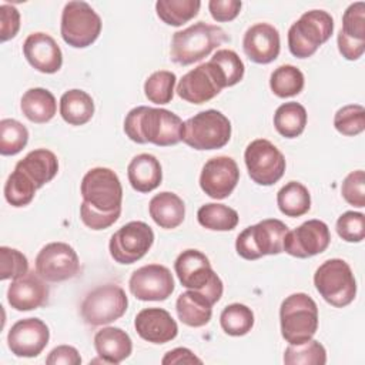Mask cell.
<instances>
[{"instance_id": "obj_44", "label": "cell", "mask_w": 365, "mask_h": 365, "mask_svg": "<svg viewBox=\"0 0 365 365\" xmlns=\"http://www.w3.org/2000/svg\"><path fill=\"white\" fill-rule=\"evenodd\" d=\"M341 31L356 41H365V3L356 1L346 7L342 16Z\"/></svg>"}, {"instance_id": "obj_51", "label": "cell", "mask_w": 365, "mask_h": 365, "mask_svg": "<svg viewBox=\"0 0 365 365\" xmlns=\"http://www.w3.org/2000/svg\"><path fill=\"white\" fill-rule=\"evenodd\" d=\"M336 43H338V50L342 54V57L346 60H351V61L362 57V54L365 51V41L352 40V38L346 37L341 30L338 33Z\"/></svg>"}, {"instance_id": "obj_3", "label": "cell", "mask_w": 365, "mask_h": 365, "mask_svg": "<svg viewBox=\"0 0 365 365\" xmlns=\"http://www.w3.org/2000/svg\"><path fill=\"white\" fill-rule=\"evenodd\" d=\"M279 322L281 335L288 344H304L318 329V307L308 294H291L281 304Z\"/></svg>"}, {"instance_id": "obj_39", "label": "cell", "mask_w": 365, "mask_h": 365, "mask_svg": "<svg viewBox=\"0 0 365 365\" xmlns=\"http://www.w3.org/2000/svg\"><path fill=\"white\" fill-rule=\"evenodd\" d=\"M36 190L34 182L24 173L14 168L4 184V198L13 207H26L33 201Z\"/></svg>"}, {"instance_id": "obj_7", "label": "cell", "mask_w": 365, "mask_h": 365, "mask_svg": "<svg viewBox=\"0 0 365 365\" xmlns=\"http://www.w3.org/2000/svg\"><path fill=\"white\" fill-rule=\"evenodd\" d=\"M231 138V123L218 110L200 111L184 121L182 141L194 150H218Z\"/></svg>"}, {"instance_id": "obj_15", "label": "cell", "mask_w": 365, "mask_h": 365, "mask_svg": "<svg viewBox=\"0 0 365 365\" xmlns=\"http://www.w3.org/2000/svg\"><path fill=\"white\" fill-rule=\"evenodd\" d=\"M128 287L140 301H165L173 294L175 284L167 267L148 264L131 274Z\"/></svg>"}, {"instance_id": "obj_14", "label": "cell", "mask_w": 365, "mask_h": 365, "mask_svg": "<svg viewBox=\"0 0 365 365\" xmlns=\"http://www.w3.org/2000/svg\"><path fill=\"white\" fill-rule=\"evenodd\" d=\"M78 271V255L74 248L66 242L46 244L36 257V272L47 282L71 279Z\"/></svg>"}, {"instance_id": "obj_4", "label": "cell", "mask_w": 365, "mask_h": 365, "mask_svg": "<svg viewBox=\"0 0 365 365\" xmlns=\"http://www.w3.org/2000/svg\"><path fill=\"white\" fill-rule=\"evenodd\" d=\"M174 269L182 287L204 294L212 304H217L222 297V281L201 251H182L174 262Z\"/></svg>"}, {"instance_id": "obj_49", "label": "cell", "mask_w": 365, "mask_h": 365, "mask_svg": "<svg viewBox=\"0 0 365 365\" xmlns=\"http://www.w3.org/2000/svg\"><path fill=\"white\" fill-rule=\"evenodd\" d=\"M242 3L238 0H210L208 10L215 21L224 23L234 20L241 10Z\"/></svg>"}, {"instance_id": "obj_43", "label": "cell", "mask_w": 365, "mask_h": 365, "mask_svg": "<svg viewBox=\"0 0 365 365\" xmlns=\"http://www.w3.org/2000/svg\"><path fill=\"white\" fill-rule=\"evenodd\" d=\"M29 272V261L23 252L10 247H0V279H17Z\"/></svg>"}, {"instance_id": "obj_37", "label": "cell", "mask_w": 365, "mask_h": 365, "mask_svg": "<svg viewBox=\"0 0 365 365\" xmlns=\"http://www.w3.org/2000/svg\"><path fill=\"white\" fill-rule=\"evenodd\" d=\"M220 324L225 334L231 336H242L254 327V312L244 304H230L222 309Z\"/></svg>"}, {"instance_id": "obj_48", "label": "cell", "mask_w": 365, "mask_h": 365, "mask_svg": "<svg viewBox=\"0 0 365 365\" xmlns=\"http://www.w3.org/2000/svg\"><path fill=\"white\" fill-rule=\"evenodd\" d=\"M20 13L14 6L0 4V41H7L19 33Z\"/></svg>"}, {"instance_id": "obj_46", "label": "cell", "mask_w": 365, "mask_h": 365, "mask_svg": "<svg viewBox=\"0 0 365 365\" xmlns=\"http://www.w3.org/2000/svg\"><path fill=\"white\" fill-rule=\"evenodd\" d=\"M341 194L344 200L358 208L365 207V173L356 170L349 173L341 185Z\"/></svg>"}, {"instance_id": "obj_31", "label": "cell", "mask_w": 365, "mask_h": 365, "mask_svg": "<svg viewBox=\"0 0 365 365\" xmlns=\"http://www.w3.org/2000/svg\"><path fill=\"white\" fill-rule=\"evenodd\" d=\"M214 71L221 88L235 86L244 77V63L240 56L230 48L217 50V53L207 61Z\"/></svg>"}, {"instance_id": "obj_50", "label": "cell", "mask_w": 365, "mask_h": 365, "mask_svg": "<svg viewBox=\"0 0 365 365\" xmlns=\"http://www.w3.org/2000/svg\"><path fill=\"white\" fill-rule=\"evenodd\" d=\"M46 364L48 365H80L81 356L78 351L71 345H58L50 351L46 358Z\"/></svg>"}, {"instance_id": "obj_11", "label": "cell", "mask_w": 365, "mask_h": 365, "mask_svg": "<svg viewBox=\"0 0 365 365\" xmlns=\"http://www.w3.org/2000/svg\"><path fill=\"white\" fill-rule=\"evenodd\" d=\"M83 201L98 211L111 212L121 210L123 187L118 175L107 167L88 170L80 185Z\"/></svg>"}, {"instance_id": "obj_22", "label": "cell", "mask_w": 365, "mask_h": 365, "mask_svg": "<svg viewBox=\"0 0 365 365\" xmlns=\"http://www.w3.org/2000/svg\"><path fill=\"white\" fill-rule=\"evenodd\" d=\"M48 285L37 272L13 279L7 289V301L16 311H31L43 307L48 299Z\"/></svg>"}, {"instance_id": "obj_9", "label": "cell", "mask_w": 365, "mask_h": 365, "mask_svg": "<svg viewBox=\"0 0 365 365\" xmlns=\"http://www.w3.org/2000/svg\"><path fill=\"white\" fill-rule=\"evenodd\" d=\"M60 33L68 46L88 47L101 33V19L88 3L68 1L61 13Z\"/></svg>"}, {"instance_id": "obj_33", "label": "cell", "mask_w": 365, "mask_h": 365, "mask_svg": "<svg viewBox=\"0 0 365 365\" xmlns=\"http://www.w3.org/2000/svg\"><path fill=\"white\" fill-rule=\"evenodd\" d=\"M277 204L284 215L295 218L309 211L311 195L304 184L299 181H289L278 191Z\"/></svg>"}, {"instance_id": "obj_28", "label": "cell", "mask_w": 365, "mask_h": 365, "mask_svg": "<svg viewBox=\"0 0 365 365\" xmlns=\"http://www.w3.org/2000/svg\"><path fill=\"white\" fill-rule=\"evenodd\" d=\"M212 302L201 292L188 289L182 292L175 302L178 319L192 328L204 327L212 315Z\"/></svg>"}, {"instance_id": "obj_2", "label": "cell", "mask_w": 365, "mask_h": 365, "mask_svg": "<svg viewBox=\"0 0 365 365\" xmlns=\"http://www.w3.org/2000/svg\"><path fill=\"white\" fill-rule=\"evenodd\" d=\"M228 40V34L220 26L198 21L173 34L170 56L174 63L190 66L210 56Z\"/></svg>"}, {"instance_id": "obj_12", "label": "cell", "mask_w": 365, "mask_h": 365, "mask_svg": "<svg viewBox=\"0 0 365 365\" xmlns=\"http://www.w3.org/2000/svg\"><path fill=\"white\" fill-rule=\"evenodd\" d=\"M248 175L258 185H272L285 173L284 154L268 140L257 138L251 141L244 153Z\"/></svg>"}, {"instance_id": "obj_8", "label": "cell", "mask_w": 365, "mask_h": 365, "mask_svg": "<svg viewBox=\"0 0 365 365\" xmlns=\"http://www.w3.org/2000/svg\"><path fill=\"white\" fill-rule=\"evenodd\" d=\"M314 285L319 295L336 308L349 305L356 295V281L352 269L341 258L322 262L314 274Z\"/></svg>"}, {"instance_id": "obj_10", "label": "cell", "mask_w": 365, "mask_h": 365, "mask_svg": "<svg viewBox=\"0 0 365 365\" xmlns=\"http://www.w3.org/2000/svg\"><path fill=\"white\" fill-rule=\"evenodd\" d=\"M128 307L124 289L115 284H106L90 291L83 299L80 312L87 325L100 327L120 319Z\"/></svg>"}, {"instance_id": "obj_18", "label": "cell", "mask_w": 365, "mask_h": 365, "mask_svg": "<svg viewBox=\"0 0 365 365\" xmlns=\"http://www.w3.org/2000/svg\"><path fill=\"white\" fill-rule=\"evenodd\" d=\"M50 331L40 318L17 321L7 334V346L16 356L34 358L47 346Z\"/></svg>"}, {"instance_id": "obj_1", "label": "cell", "mask_w": 365, "mask_h": 365, "mask_svg": "<svg viewBox=\"0 0 365 365\" xmlns=\"http://www.w3.org/2000/svg\"><path fill=\"white\" fill-rule=\"evenodd\" d=\"M182 120L165 108L138 106L130 110L124 120V133L137 144L175 145L182 141Z\"/></svg>"}, {"instance_id": "obj_26", "label": "cell", "mask_w": 365, "mask_h": 365, "mask_svg": "<svg viewBox=\"0 0 365 365\" xmlns=\"http://www.w3.org/2000/svg\"><path fill=\"white\" fill-rule=\"evenodd\" d=\"M127 177L131 187L138 192H150L155 190L163 180L160 161L148 153L133 157L127 167Z\"/></svg>"}, {"instance_id": "obj_34", "label": "cell", "mask_w": 365, "mask_h": 365, "mask_svg": "<svg viewBox=\"0 0 365 365\" xmlns=\"http://www.w3.org/2000/svg\"><path fill=\"white\" fill-rule=\"evenodd\" d=\"M197 220L201 227L211 231H231L238 225V212L225 205L217 202H208L200 207L197 211Z\"/></svg>"}, {"instance_id": "obj_45", "label": "cell", "mask_w": 365, "mask_h": 365, "mask_svg": "<svg viewBox=\"0 0 365 365\" xmlns=\"http://www.w3.org/2000/svg\"><path fill=\"white\" fill-rule=\"evenodd\" d=\"M336 232L346 242H361L365 238V215L346 211L336 220Z\"/></svg>"}, {"instance_id": "obj_20", "label": "cell", "mask_w": 365, "mask_h": 365, "mask_svg": "<svg viewBox=\"0 0 365 365\" xmlns=\"http://www.w3.org/2000/svg\"><path fill=\"white\" fill-rule=\"evenodd\" d=\"M218 80L208 63H202L185 73L177 86L180 98L191 104H202L221 93Z\"/></svg>"}, {"instance_id": "obj_16", "label": "cell", "mask_w": 365, "mask_h": 365, "mask_svg": "<svg viewBox=\"0 0 365 365\" xmlns=\"http://www.w3.org/2000/svg\"><path fill=\"white\" fill-rule=\"evenodd\" d=\"M331 242L328 225L321 220H308L284 240V251L295 258H309L324 252Z\"/></svg>"}, {"instance_id": "obj_17", "label": "cell", "mask_w": 365, "mask_h": 365, "mask_svg": "<svg viewBox=\"0 0 365 365\" xmlns=\"http://www.w3.org/2000/svg\"><path fill=\"white\" fill-rule=\"evenodd\" d=\"M240 180V170L234 158L228 155H218L210 158L200 175L201 190L214 200L227 198Z\"/></svg>"}, {"instance_id": "obj_35", "label": "cell", "mask_w": 365, "mask_h": 365, "mask_svg": "<svg viewBox=\"0 0 365 365\" xmlns=\"http://www.w3.org/2000/svg\"><path fill=\"white\" fill-rule=\"evenodd\" d=\"M201 7L200 0H158L155 11L160 20L168 26H182L194 19Z\"/></svg>"}, {"instance_id": "obj_32", "label": "cell", "mask_w": 365, "mask_h": 365, "mask_svg": "<svg viewBox=\"0 0 365 365\" xmlns=\"http://www.w3.org/2000/svg\"><path fill=\"white\" fill-rule=\"evenodd\" d=\"M307 110L302 104L289 101L281 104L274 114V127L285 138L301 135L307 125Z\"/></svg>"}, {"instance_id": "obj_6", "label": "cell", "mask_w": 365, "mask_h": 365, "mask_svg": "<svg viewBox=\"0 0 365 365\" xmlns=\"http://www.w3.org/2000/svg\"><path fill=\"white\" fill-rule=\"evenodd\" d=\"M288 227L281 220L267 218L242 230L235 241L237 254L248 261L264 255H277L284 251Z\"/></svg>"}, {"instance_id": "obj_25", "label": "cell", "mask_w": 365, "mask_h": 365, "mask_svg": "<svg viewBox=\"0 0 365 365\" xmlns=\"http://www.w3.org/2000/svg\"><path fill=\"white\" fill-rule=\"evenodd\" d=\"M14 168L24 173L38 190L57 175L58 160L53 151L47 148H37L20 160Z\"/></svg>"}, {"instance_id": "obj_41", "label": "cell", "mask_w": 365, "mask_h": 365, "mask_svg": "<svg viewBox=\"0 0 365 365\" xmlns=\"http://www.w3.org/2000/svg\"><path fill=\"white\" fill-rule=\"evenodd\" d=\"M29 141V130L14 118H3L0 121V154L16 155Z\"/></svg>"}, {"instance_id": "obj_27", "label": "cell", "mask_w": 365, "mask_h": 365, "mask_svg": "<svg viewBox=\"0 0 365 365\" xmlns=\"http://www.w3.org/2000/svg\"><path fill=\"white\" fill-rule=\"evenodd\" d=\"M148 211L150 217L160 228L174 230L184 221L185 204L177 194L163 191L150 200Z\"/></svg>"}, {"instance_id": "obj_29", "label": "cell", "mask_w": 365, "mask_h": 365, "mask_svg": "<svg viewBox=\"0 0 365 365\" xmlns=\"http://www.w3.org/2000/svg\"><path fill=\"white\" fill-rule=\"evenodd\" d=\"M21 113L27 120L36 124L50 121L57 111V103L51 91L41 87L29 88L20 100Z\"/></svg>"}, {"instance_id": "obj_13", "label": "cell", "mask_w": 365, "mask_h": 365, "mask_svg": "<svg viewBox=\"0 0 365 365\" xmlns=\"http://www.w3.org/2000/svg\"><path fill=\"white\" fill-rule=\"evenodd\" d=\"M154 242V232L144 221H130L110 238L111 258L118 264H134L141 259Z\"/></svg>"}, {"instance_id": "obj_38", "label": "cell", "mask_w": 365, "mask_h": 365, "mask_svg": "<svg viewBox=\"0 0 365 365\" xmlns=\"http://www.w3.org/2000/svg\"><path fill=\"white\" fill-rule=\"evenodd\" d=\"M284 364L287 365H324L327 364V351L317 339L304 344H289L284 352Z\"/></svg>"}, {"instance_id": "obj_19", "label": "cell", "mask_w": 365, "mask_h": 365, "mask_svg": "<svg viewBox=\"0 0 365 365\" xmlns=\"http://www.w3.org/2000/svg\"><path fill=\"white\" fill-rule=\"evenodd\" d=\"M23 53L29 64L40 73L53 74L61 68L63 53L56 40L47 33L29 34L23 44Z\"/></svg>"}, {"instance_id": "obj_23", "label": "cell", "mask_w": 365, "mask_h": 365, "mask_svg": "<svg viewBox=\"0 0 365 365\" xmlns=\"http://www.w3.org/2000/svg\"><path fill=\"white\" fill-rule=\"evenodd\" d=\"M137 334L151 344H165L178 334V327L171 314L163 308H144L134 319Z\"/></svg>"}, {"instance_id": "obj_36", "label": "cell", "mask_w": 365, "mask_h": 365, "mask_svg": "<svg viewBox=\"0 0 365 365\" xmlns=\"http://www.w3.org/2000/svg\"><path fill=\"white\" fill-rule=\"evenodd\" d=\"M305 84L304 74L292 64H282L277 67L269 77V87L279 98L297 96L302 91Z\"/></svg>"}, {"instance_id": "obj_47", "label": "cell", "mask_w": 365, "mask_h": 365, "mask_svg": "<svg viewBox=\"0 0 365 365\" xmlns=\"http://www.w3.org/2000/svg\"><path fill=\"white\" fill-rule=\"evenodd\" d=\"M121 210H115L111 212H103L87 204L86 201L81 202L80 205V218L87 225L88 228L98 231V230H106L111 227L120 217Z\"/></svg>"}, {"instance_id": "obj_42", "label": "cell", "mask_w": 365, "mask_h": 365, "mask_svg": "<svg viewBox=\"0 0 365 365\" xmlns=\"http://www.w3.org/2000/svg\"><path fill=\"white\" fill-rule=\"evenodd\" d=\"M334 127L342 135H358L365 130V108L361 104L341 107L334 115Z\"/></svg>"}, {"instance_id": "obj_30", "label": "cell", "mask_w": 365, "mask_h": 365, "mask_svg": "<svg viewBox=\"0 0 365 365\" xmlns=\"http://www.w3.org/2000/svg\"><path fill=\"white\" fill-rule=\"evenodd\" d=\"M94 114V101L83 90L71 88L60 98V115L70 125H83Z\"/></svg>"}, {"instance_id": "obj_52", "label": "cell", "mask_w": 365, "mask_h": 365, "mask_svg": "<svg viewBox=\"0 0 365 365\" xmlns=\"http://www.w3.org/2000/svg\"><path fill=\"white\" fill-rule=\"evenodd\" d=\"M163 365H177V364H202V361L194 355V352L188 348L180 346V348H174L171 351H168L163 359H161Z\"/></svg>"}, {"instance_id": "obj_5", "label": "cell", "mask_w": 365, "mask_h": 365, "mask_svg": "<svg viewBox=\"0 0 365 365\" xmlns=\"http://www.w3.org/2000/svg\"><path fill=\"white\" fill-rule=\"evenodd\" d=\"M332 33L334 19L328 11H307L288 30L289 51L298 58H308L329 40Z\"/></svg>"}, {"instance_id": "obj_40", "label": "cell", "mask_w": 365, "mask_h": 365, "mask_svg": "<svg viewBox=\"0 0 365 365\" xmlns=\"http://www.w3.org/2000/svg\"><path fill=\"white\" fill-rule=\"evenodd\" d=\"M177 77L173 71H154L144 83V94L154 104H168L174 97Z\"/></svg>"}, {"instance_id": "obj_24", "label": "cell", "mask_w": 365, "mask_h": 365, "mask_svg": "<svg viewBox=\"0 0 365 365\" xmlns=\"http://www.w3.org/2000/svg\"><path fill=\"white\" fill-rule=\"evenodd\" d=\"M94 348L100 359L91 362L103 364H120L131 355L133 342L130 335L117 327H106L96 332Z\"/></svg>"}, {"instance_id": "obj_21", "label": "cell", "mask_w": 365, "mask_h": 365, "mask_svg": "<svg viewBox=\"0 0 365 365\" xmlns=\"http://www.w3.org/2000/svg\"><path fill=\"white\" fill-rule=\"evenodd\" d=\"M242 48L251 61L257 64H268L279 54V33L269 23H257L245 31Z\"/></svg>"}]
</instances>
